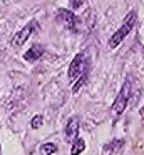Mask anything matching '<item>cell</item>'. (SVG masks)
<instances>
[{
	"instance_id": "obj_1",
	"label": "cell",
	"mask_w": 144,
	"mask_h": 155,
	"mask_svg": "<svg viewBox=\"0 0 144 155\" xmlns=\"http://www.w3.org/2000/svg\"><path fill=\"white\" fill-rule=\"evenodd\" d=\"M136 22H137V13L136 10H132L126 14V17L122 21V25L119 26L115 31V33L109 38L108 40V46L109 48H116L119 45H121L123 40L126 39V36L133 31V28L136 26Z\"/></svg>"
},
{
	"instance_id": "obj_2",
	"label": "cell",
	"mask_w": 144,
	"mask_h": 155,
	"mask_svg": "<svg viewBox=\"0 0 144 155\" xmlns=\"http://www.w3.org/2000/svg\"><path fill=\"white\" fill-rule=\"evenodd\" d=\"M130 94H132V83L129 79H126L123 82V84H122L118 96L115 97V100L112 103L111 110H109L111 114L114 115V118H119L122 114L125 112L128 103H129V98H130Z\"/></svg>"
},
{
	"instance_id": "obj_3",
	"label": "cell",
	"mask_w": 144,
	"mask_h": 155,
	"mask_svg": "<svg viewBox=\"0 0 144 155\" xmlns=\"http://www.w3.org/2000/svg\"><path fill=\"white\" fill-rule=\"evenodd\" d=\"M87 71V57L85 53H78L68 67V78L69 82H75Z\"/></svg>"
},
{
	"instance_id": "obj_4",
	"label": "cell",
	"mask_w": 144,
	"mask_h": 155,
	"mask_svg": "<svg viewBox=\"0 0 144 155\" xmlns=\"http://www.w3.org/2000/svg\"><path fill=\"white\" fill-rule=\"evenodd\" d=\"M35 22L36 21H29L21 31H18V32L13 36V39H11V46H14V47H19V46L25 45V42L33 33V29H35V25H36Z\"/></svg>"
},
{
	"instance_id": "obj_5",
	"label": "cell",
	"mask_w": 144,
	"mask_h": 155,
	"mask_svg": "<svg viewBox=\"0 0 144 155\" xmlns=\"http://www.w3.org/2000/svg\"><path fill=\"white\" fill-rule=\"evenodd\" d=\"M57 19L67 29H75V26L78 25L76 15H75L74 11H69V10L60 8L58 10V14H57Z\"/></svg>"
},
{
	"instance_id": "obj_6",
	"label": "cell",
	"mask_w": 144,
	"mask_h": 155,
	"mask_svg": "<svg viewBox=\"0 0 144 155\" xmlns=\"http://www.w3.org/2000/svg\"><path fill=\"white\" fill-rule=\"evenodd\" d=\"M78 133H79V119L76 116H71L65 126V139L67 141L74 143L78 139Z\"/></svg>"
},
{
	"instance_id": "obj_7",
	"label": "cell",
	"mask_w": 144,
	"mask_h": 155,
	"mask_svg": "<svg viewBox=\"0 0 144 155\" xmlns=\"http://www.w3.org/2000/svg\"><path fill=\"white\" fill-rule=\"evenodd\" d=\"M43 53H45V47H43L40 43H35V45H32L25 53H24L22 57H24L25 61L33 62V61H36V60H39V58L42 57Z\"/></svg>"
},
{
	"instance_id": "obj_8",
	"label": "cell",
	"mask_w": 144,
	"mask_h": 155,
	"mask_svg": "<svg viewBox=\"0 0 144 155\" xmlns=\"http://www.w3.org/2000/svg\"><path fill=\"white\" fill-rule=\"evenodd\" d=\"M86 148V144H85L83 139H76L72 143V147H71V155H80Z\"/></svg>"
},
{
	"instance_id": "obj_9",
	"label": "cell",
	"mask_w": 144,
	"mask_h": 155,
	"mask_svg": "<svg viewBox=\"0 0 144 155\" xmlns=\"http://www.w3.org/2000/svg\"><path fill=\"white\" fill-rule=\"evenodd\" d=\"M57 151V145L53 144V143H45V144L40 147V152L43 155H51Z\"/></svg>"
},
{
	"instance_id": "obj_10",
	"label": "cell",
	"mask_w": 144,
	"mask_h": 155,
	"mask_svg": "<svg viewBox=\"0 0 144 155\" xmlns=\"http://www.w3.org/2000/svg\"><path fill=\"white\" fill-rule=\"evenodd\" d=\"M43 126V116L42 115H35L31 120V127L32 129H40Z\"/></svg>"
},
{
	"instance_id": "obj_11",
	"label": "cell",
	"mask_w": 144,
	"mask_h": 155,
	"mask_svg": "<svg viewBox=\"0 0 144 155\" xmlns=\"http://www.w3.org/2000/svg\"><path fill=\"white\" fill-rule=\"evenodd\" d=\"M86 78H87V74H85V75H82V76L78 79V82L75 83V86H74V89H72V93L74 94H76L78 91L80 90V87L83 86V83L86 82Z\"/></svg>"
},
{
	"instance_id": "obj_12",
	"label": "cell",
	"mask_w": 144,
	"mask_h": 155,
	"mask_svg": "<svg viewBox=\"0 0 144 155\" xmlns=\"http://www.w3.org/2000/svg\"><path fill=\"white\" fill-rule=\"evenodd\" d=\"M85 2H86V0H69V4L74 10H78V8H80V7L83 6Z\"/></svg>"
},
{
	"instance_id": "obj_13",
	"label": "cell",
	"mask_w": 144,
	"mask_h": 155,
	"mask_svg": "<svg viewBox=\"0 0 144 155\" xmlns=\"http://www.w3.org/2000/svg\"><path fill=\"white\" fill-rule=\"evenodd\" d=\"M0 155H2V145H0Z\"/></svg>"
}]
</instances>
